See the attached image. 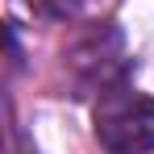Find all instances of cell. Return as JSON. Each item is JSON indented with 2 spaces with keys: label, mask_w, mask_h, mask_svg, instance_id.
Listing matches in <instances>:
<instances>
[{
  "label": "cell",
  "mask_w": 154,
  "mask_h": 154,
  "mask_svg": "<svg viewBox=\"0 0 154 154\" xmlns=\"http://www.w3.org/2000/svg\"><path fill=\"white\" fill-rule=\"evenodd\" d=\"M96 142L108 154H150L154 150V100L133 83H112L92 108Z\"/></svg>",
  "instance_id": "6da1fadb"
},
{
  "label": "cell",
  "mask_w": 154,
  "mask_h": 154,
  "mask_svg": "<svg viewBox=\"0 0 154 154\" xmlns=\"http://www.w3.org/2000/svg\"><path fill=\"white\" fill-rule=\"evenodd\" d=\"M67 58V71L75 79L79 96L88 92H108L112 83H125L129 79V54L121 33L112 29V21H100V25H88L71 38V46L63 50Z\"/></svg>",
  "instance_id": "7a4b0ae2"
}]
</instances>
